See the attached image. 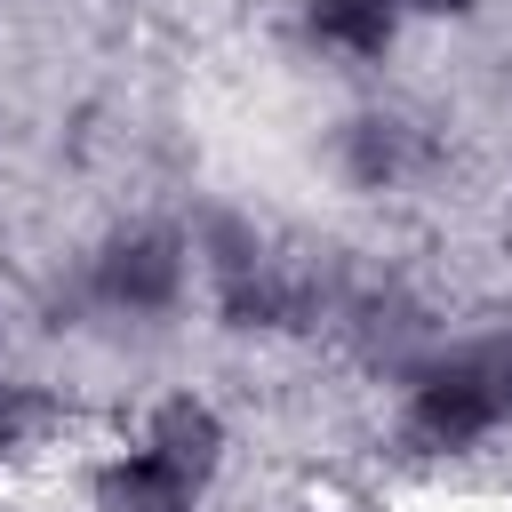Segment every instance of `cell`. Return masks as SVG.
Instances as JSON below:
<instances>
[{"label":"cell","mask_w":512,"mask_h":512,"mask_svg":"<svg viewBox=\"0 0 512 512\" xmlns=\"http://www.w3.org/2000/svg\"><path fill=\"white\" fill-rule=\"evenodd\" d=\"M336 328H344L352 360H360L368 376H384V384H400V376L440 344L432 304H424L416 288H400V280H352V296L336 304Z\"/></svg>","instance_id":"277c9868"},{"label":"cell","mask_w":512,"mask_h":512,"mask_svg":"<svg viewBox=\"0 0 512 512\" xmlns=\"http://www.w3.org/2000/svg\"><path fill=\"white\" fill-rule=\"evenodd\" d=\"M296 24L320 56H344V64H384L408 32V8L400 0H296Z\"/></svg>","instance_id":"8992f818"},{"label":"cell","mask_w":512,"mask_h":512,"mask_svg":"<svg viewBox=\"0 0 512 512\" xmlns=\"http://www.w3.org/2000/svg\"><path fill=\"white\" fill-rule=\"evenodd\" d=\"M408 16H472V0H400Z\"/></svg>","instance_id":"ba28073f"},{"label":"cell","mask_w":512,"mask_h":512,"mask_svg":"<svg viewBox=\"0 0 512 512\" xmlns=\"http://www.w3.org/2000/svg\"><path fill=\"white\" fill-rule=\"evenodd\" d=\"M160 472H176L184 488H216L224 480V464H232V416L208 400V392H192V384H176V392H160L144 416H136V432H128Z\"/></svg>","instance_id":"5b68a950"},{"label":"cell","mask_w":512,"mask_h":512,"mask_svg":"<svg viewBox=\"0 0 512 512\" xmlns=\"http://www.w3.org/2000/svg\"><path fill=\"white\" fill-rule=\"evenodd\" d=\"M432 168V136L416 112L400 104H360L328 128V176L360 200H384V192H408L416 176Z\"/></svg>","instance_id":"3957f363"},{"label":"cell","mask_w":512,"mask_h":512,"mask_svg":"<svg viewBox=\"0 0 512 512\" xmlns=\"http://www.w3.org/2000/svg\"><path fill=\"white\" fill-rule=\"evenodd\" d=\"M80 304L104 312V320H128V328L176 320L192 304V240H184V224H160V216L112 224L80 256Z\"/></svg>","instance_id":"7a4b0ae2"},{"label":"cell","mask_w":512,"mask_h":512,"mask_svg":"<svg viewBox=\"0 0 512 512\" xmlns=\"http://www.w3.org/2000/svg\"><path fill=\"white\" fill-rule=\"evenodd\" d=\"M496 248H504V264H512V192H504V208H496Z\"/></svg>","instance_id":"9c48e42d"},{"label":"cell","mask_w":512,"mask_h":512,"mask_svg":"<svg viewBox=\"0 0 512 512\" xmlns=\"http://www.w3.org/2000/svg\"><path fill=\"white\" fill-rule=\"evenodd\" d=\"M496 432H512V312L472 336H440L392 384V448L408 464H464Z\"/></svg>","instance_id":"6da1fadb"},{"label":"cell","mask_w":512,"mask_h":512,"mask_svg":"<svg viewBox=\"0 0 512 512\" xmlns=\"http://www.w3.org/2000/svg\"><path fill=\"white\" fill-rule=\"evenodd\" d=\"M64 448V408L40 384H8L0 376V464H32Z\"/></svg>","instance_id":"52a82bcc"}]
</instances>
